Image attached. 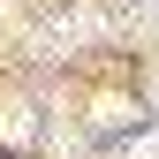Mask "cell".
<instances>
[{"instance_id":"1","label":"cell","mask_w":159,"mask_h":159,"mask_svg":"<svg viewBox=\"0 0 159 159\" xmlns=\"http://www.w3.org/2000/svg\"><path fill=\"white\" fill-rule=\"evenodd\" d=\"M152 8H159V0H152Z\"/></svg>"},{"instance_id":"2","label":"cell","mask_w":159,"mask_h":159,"mask_svg":"<svg viewBox=\"0 0 159 159\" xmlns=\"http://www.w3.org/2000/svg\"><path fill=\"white\" fill-rule=\"evenodd\" d=\"M152 98H159V91H152Z\"/></svg>"}]
</instances>
